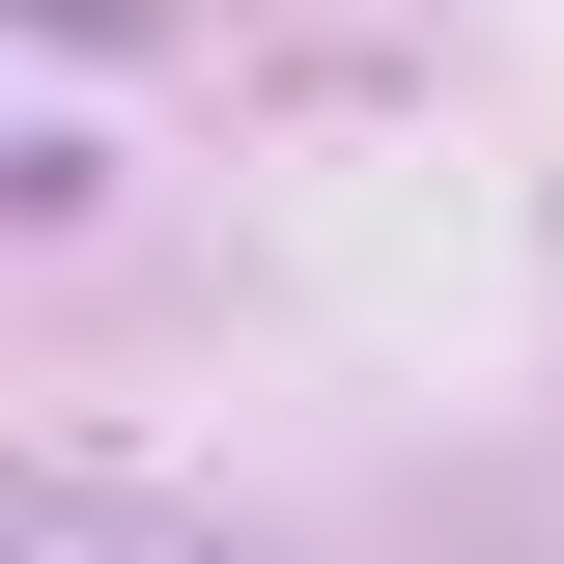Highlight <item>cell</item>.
<instances>
[{"label": "cell", "mask_w": 564, "mask_h": 564, "mask_svg": "<svg viewBox=\"0 0 564 564\" xmlns=\"http://www.w3.org/2000/svg\"><path fill=\"white\" fill-rule=\"evenodd\" d=\"M29 564H170V536H113V508H29Z\"/></svg>", "instance_id": "obj_1"}]
</instances>
